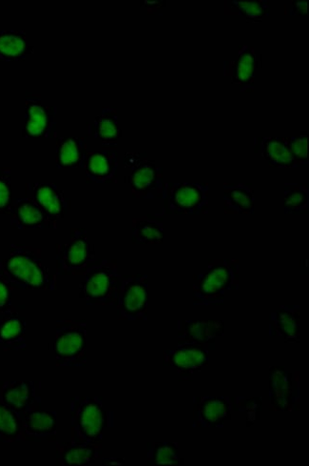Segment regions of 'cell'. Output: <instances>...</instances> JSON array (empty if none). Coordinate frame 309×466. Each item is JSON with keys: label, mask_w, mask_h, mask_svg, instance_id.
Returning a JSON list of instances; mask_svg holds the SVG:
<instances>
[{"label": "cell", "mask_w": 309, "mask_h": 466, "mask_svg": "<svg viewBox=\"0 0 309 466\" xmlns=\"http://www.w3.org/2000/svg\"><path fill=\"white\" fill-rule=\"evenodd\" d=\"M0 277L17 290L55 291L57 281L41 250L19 243H12L8 256L0 258Z\"/></svg>", "instance_id": "cell-1"}, {"label": "cell", "mask_w": 309, "mask_h": 466, "mask_svg": "<svg viewBox=\"0 0 309 466\" xmlns=\"http://www.w3.org/2000/svg\"><path fill=\"white\" fill-rule=\"evenodd\" d=\"M239 272L240 267L237 259L210 260L207 270L194 276V306H223L224 295L239 289Z\"/></svg>", "instance_id": "cell-2"}, {"label": "cell", "mask_w": 309, "mask_h": 466, "mask_svg": "<svg viewBox=\"0 0 309 466\" xmlns=\"http://www.w3.org/2000/svg\"><path fill=\"white\" fill-rule=\"evenodd\" d=\"M71 432L76 438L102 447L106 430L113 428L114 413L107 411L101 396L71 399Z\"/></svg>", "instance_id": "cell-3"}, {"label": "cell", "mask_w": 309, "mask_h": 466, "mask_svg": "<svg viewBox=\"0 0 309 466\" xmlns=\"http://www.w3.org/2000/svg\"><path fill=\"white\" fill-rule=\"evenodd\" d=\"M55 366L85 368L88 364V322L85 319H59L53 342Z\"/></svg>", "instance_id": "cell-4"}, {"label": "cell", "mask_w": 309, "mask_h": 466, "mask_svg": "<svg viewBox=\"0 0 309 466\" xmlns=\"http://www.w3.org/2000/svg\"><path fill=\"white\" fill-rule=\"evenodd\" d=\"M121 282V274L115 259H95L85 273L79 286V298L87 306H115Z\"/></svg>", "instance_id": "cell-5"}, {"label": "cell", "mask_w": 309, "mask_h": 466, "mask_svg": "<svg viewBox=\"0 0 309 466\" xmlns=\"http://www.w3.org/2000/svg\"><path fill=\"white\" fill-rule=\"evenodd\" d=\"M123 166L127 170L126 184L135 198H163V169L146 153H126Z\"/></svg>", "instance_id": "cell-6"}, {"label": "cell", "mask_w": 309, "mask_h": 466, "mask_svg": "<svg viewBox=\"0 0 309 466\" xmlns=\"http://www.w3.org/2000/svg\"><path fill=\"white\" fill-rule=\"evenodd\" d=\"M210 186L207 182H166L163 212L171 215L209 214Z\"/></svg>", "instance_id": "cell-7"}, {"label": "cell", "mask_w": 309, "mask_h": 466, "mask_svg": "<svg viewBox=\"0 0 309 466\" xmlns=\"http://www.w3.org/2000/svg\"><path fill=\"white\" fill-rule=\"evenodd\" d=\"M150 278L145 274L121 275L115 307L122 320H148Z\"/></svg>", "instance_id": "cell-8"}, {"label": "cell", "mask_w": 309, "mask_h": 466, "mask_svg": "<svg viewBox=\"0 0 309 466\" xmlns=\"http://www.w3.org/2000/svg\"><path fill=\"white\" fill-rule=\"evenodd\" d=\"M95 260V247L89 239L88 232L82 228H73L70 238L56 246L55 275L85 274Z\"/></svg>", "instance_id": "cell-9"}, {"label": "cell", "mask_w": 309, "mask_h": 466, "mask_svg": "<svg viewBox=\"0 0 309 466\" xmlns=\"http://www.w3.org/2000/svg\"><path fill=\"white\" fill-rule=\"evenodd\" d=\"M301 380L299 373H290L283 367L270 369V409L272 412H298Z\"/></svg>", "instance_id": "cell-10"}, {"label": "cell", "mask_w": 309, "mask_h": 466, "mask_svg": "<svg viewBox=\"0 0 309 466\" xmlns=\"http://www.w3.org/2000/svg\"><path fill=\"white\" fill-rule=\"evenodd\" d=\"M56 108L44 103L41 95L27 92L25 96V138H55Z\"/></svg>", "instance_id": "cell-11"}, {"label": "cell", "mask_w": 309, "mask_h": 466, "mask_svg": "<svg viewBox=\"0 0 309 466\" xmlns=\"http://www.w3.org/2000/svg\"><path fill=\"white\" fill-rule=\"evenodd\" d=\"M233 399L225 396H196L194 398L193 428L222 429L232 420Z\"/></svg>", "instance_id": "cell-12"}, {"label": "cell", "mask_w": 309, "mask_h": 466, "mask_svg": "<svg viewBox=\"0 0 309 466\" xmlns=\"http://www.w3.org/2000/svg\"><path fill=\"white\" fill-rule=\"evenodd\" d=\"M224 332L220 319H180L177 344H195L210 352L216 351L217 339Z\"/></svg>", "instance_id": "cell-13"}, {"label": "cell", "mask_w": 309, "mask_h": 466, "mask_svg": "<svg viewBox=\"0 0 309 466\" xmlns=\"http://www.w3.org/2000/svg\"><path fill=\"white\" fill-rule=\"evenodd\" d=\"M211 352L195 344H177V348L163 354V366L174 369L183 379H188L209 367Z\"/></svg>", "instance_id": "cell-14"}, {"label": "cell", "mask_w": 309, "mask_h": 466, "mask_svg": "<svg viewBox=\"0 0 309 466\" xmlns=\"http://www.w3.org/2000/svg\"><path fill=\"white\" fill-rule=\"evenodd\" d=\"M258 68V55L254 47L240 46L236 58L224 62V76L244 93L254 91L255 74Z\"/></svg>", "instance_id": "cell-15"}, {"label": "cell", "mask_w": 309, "mask_h": 466, "mask_svg": "<svg viewBox=\"0 0 309 466\" xmlns=\"http://www.w3.org/2000/svg\"><path fill=\"white\" fill-rule=\"evenodd\" d=\"M25 195L54 221L57 222L70 211V199L54 182H29Z\"/></svg>", "instance_id": "cell-16"}, {"label": "cell", "mask_w": 309, "mask_h": 466, "mask_svg": "<svg viewBox=\"0 0 309 466\" xmlns=\"http://www.w3.org/2000/svg\"><path fill=\"white\" fill-rule=\"evenodd\" d=\"M8 215L11 227L17 230L56 229L51 219L28 196L13 199Z\"/></svg>", "instance_id": "cell-17"}, {"label": "cell", "mask_w": 309, "mask_h": 466, "mask_svg": "<svg viewBox=\"0 0 309 466\" xmlns=\"http://www.w3.org/2000/svg\"><path fill=\"white\" fill-rule=\"evenodd\" d=\"M57 416L56 411L43 409V400L33 405L22 415L25 441L56 442Z\"/></svg>", "instance_id": "cell-18"}, {"label": "cell", "mask_w": 309, "mask_h": 466, "mask_svg": "<svg viewBox=\"0 0 309 466\" xmlns=\"http://www.w3.org/2000/svg\"><path fill=\"white\" fill-rule=\"evenodd\" d=\"M40 386L38 381L26 380H0V400L22 416L43 400L38 393Z\"/></svg>", "instance_id": "cell-19"}, {"label": "cell", "mask_w": 309, "mask_h": 466, "mask_svg": "<svg viewBox=\"0 0 309 466\" xmlns=\"http://www.w3.org/2000/svg\"><path fill=\"white\" fill-rule=\"evenodd\" d=\"M118 152L115 148H103L89 152L84 169L92 184L115 185L118 173Z\"/></svg>", "instance_id": "cell-20"}, {"label": "cell", "mask_w": 309, "mask_h": 466, "mask_svg": "<svg viewBox=\"0 0 309 466\" xmlns=\"http://www.w3.org/2000/svg\"><path fill=\"white\" fill-rule=\"evenodd\" d=\"M27 319L17 311L0 313V352L27 351Z\"/></svg>", "instance_id": "cell-21"}, {"label": "cell", "mask_w": 309, "mask_h": 466, "mask_svg": "<svg viewBox=\"0 0 309 466\" xmlns=\"http://www.w3.org/2000/svg\"><path fill=\"white\" fill-rule=\"evenodd\" d=\"M56 465L91 466L102 457V447L72 438L66 442H55Z\"/></svg>", "instance_id": "cell-22"}, {"label": "cell", "mask_w": 309, "mask_h": 466, "mask_svg": "<svg viewBox=\"0 0 309 466\" xmlns=\"http://www.w3.org/2000/svg\"><path fill=\"white\" fill-rule=\"evenodd\" d=\"M254 150L261 154L272 168H300L292 155L288 137H255Z\"/></svg>", "instance_id": "cell-23"}, {"label": "cell", "mask_w": 309, "mask_h": 466, "mask_svg": "<svg viewBox=\"0 0 309 466\" xmlns=\"http://www.w3.org/2000/svg\"><path fill=\"white\" fill-rule=\"evenodd\" d=\"M87 137V136L56 137V167L59 169L84 168L89 153Z\"/></svg>", "instance_id": "cell-24"}, {"label": "cell", "mask_w": 309, "mask_h": 466, "mask_svg": "<svg viewBox=\"0 0 309 466\" xmlns=\"http://www.w3.org/2000/svg\"><path fill=\"white\" fill-rule=\"evenodd\" d=\"M299 306H281L270 316V335L283 338L286 343L300 342V319Z\"/></svg>", "instance_id": "cell-25"}, {"label": "cell", "mask_w": 309, "mask_h": 466, "mask_svg": "<svg viewBox=\"0 0 309 466\" xmlns=\"http://www.w3.org/2000/svg\"><path fill=\"white\" fill-rule=\"evenodd\" d=\"M223 201L225 214H254L255 196L251 184L225 182L223 185Z\"/></svg>", "instance_id": "cell-26"}, {"label": "cell", "mask_w": 309, "mask_h": 466, "mask_svg": "<svg viewBox=\"0 0 309 466\" xmlns=\"http://www.w3.org/2000/svg\"><path fill=\"white\" fill-rule=\"evenodd\" d=\"M164 212L151 213L132 220V241L135 245H161L164 240Z\"/></svg>", "instance_id": "cell-27"}, {"label": "cell", "mask_w": 309, "mask_h": 466, "mask_svg": "<svg viewBox=\"0 0 309 466\" xmlns=\"http://www.w3.org/2000/svg\"><path fill=\"white\" fill-rule=\"evenodd\" d=\"M34 53L27 33L23 30H0V62H25Z\"/></svg>", "instance_id": "cell-28"}, {"label": "cell", "mask_w": 309, "mask_h": 466, "mask_svg": "<svg viewBox=\"0 0 309 466\" xmlns=\"http://www.w3.org/2000/svg\"><path fill=\"white\" fill-rule=\"evenodd\" d=\"M89 135L100 141L103 147L113 148L121 138L117 109L107 107L94 117L89 126Z\"/></svg>", "instance_id": "cell-29"}, {"label": "cell", "mask_w": 309, "mask_h": 466, "mask_svg": "<svg viewBox=\"0 0 309 466\" xmlns=\"http://www.w3.org/2000/svg\"><path fill=\"white\" fill-rule=\"evenodd\" d=\"M23 441H25V439L22 416L0 400V442Z\"/></svg>", "instance_id": "cell-30"}, {"label": "cell", "mask_w": 309, "mask_h": 466, "mask_svg": "<svg viewBox=\"0 0 309 466\" xmlns=\"http://www.w3.org/2000/svg\"><path fill=\"white\" fill-rule=\"evenodd\" d=\"M283 208L285 214H308V184H296V182H286V184H284V186Z\"/></svg>", "instance_id": "cell-31"}, {"label": "cell", "mask_w": 309, "mask_h": 466, "mask_svg": "<svg viewBox=\"0 0 309 466\" xmlns=\"http://www.w3.org/2000/svg\"><path fill=\"white\" fill-rule=\"evenodd\" d=\"M148 465H183L179 455V443L175 441H152L147 444Z\"/></svg>", "instance_id": "cell-32"}, {"label": "cell", "mask_w": 309, "mask_h": 466, "mask_svg": "<svg viewBox=\"0 0 309 466\" xmlns=\"http://www.w3.org/2000/svg\"><path fill=\"white\" fill-rule=\"evenodd\" d=\"M229 12L244 17L247 23H261L263 19L270 16V3L266 0H252V2H240L230 0L226 2Z\"/></svg>", "instance_id": "cell-33"}, {"label": "cell", "mask_w": 309, "mask_h": 466, "mask_svg": "<svg viewBox=\"0 0 309 466\" xmlns=\"http://www.w3.org/2000/svg\"><path fill=\"white\" fill-rule=\"evenodd\" d=\"M232 399L233 410L244 415L247 428L252 427L260 420L263 407L261 397H234Z\"/></svg>", "instance_id": "cell-34"}, {"label": "cell", "mask_w": 309, "mask_h": 466, "mask_svg": "<svg viewBox=\"0 0 309 466\" xmlns=\"http://www.w3.org/2000/svg\"><path fill=\"white\" fill-rule=\"evenodd\" d=\"M12 171L0 169V215L8 214L13 202Z\"/></svg>", "instance_id": "cell-35"}, {"label": "cell", "mask_w": 309, "mask_h": 466, "mask_svg": "<svg viewBox=\"0 0 309 466\" xmlns=\"http://www.w3.org/2000/svg\"><path fill=\"white\" fill-rule=\"evenodd\" d=\"M290 148L294 160L299 167L307 168L309 162L307 157V133L288 137Z\"/></svg>", "instance_id": "cell-36"}, {"label": "cell", "mask_w": 309, "mask_h": 466, "mask_svg": "<svg viewBox=\"0 0 309 466\" xmlns=\"http://www.w3.org/2000/svg\"><path fill=\"white\" fill-rule=\"evenodd\" d=\"M13 290L9 283L0 277V313L6 312L13 309Z\"/></svg>", "instance_id": "cell-37"}, {"label": "cell", "mask_w": 309, "mask_h": 466, "mask_svg": "<svg viewBox=\"0 0 309 466\" xmlns=\"http://www.w3.org/2000/svg\"><path fill=\"white\" fill-rule=\"evenodd\" d=\"M291 15L307 16V4L292 2Z\"/></svg>", "instance_id": "cell-38"}, {"label": "cell", "mask_w": 309, "mask_h": 466, "mask_svg": "<svg viewBox=\"0 0 309 466\" xmlns=\"http://www.w3.org/2000/svg\"><path fill=\"white\" fill-rule=\"evenodd\" d=\"M102 465H124L126 463L125 459L123 458H102L101 460Z\"/></svg>", "instance_id": "cell-39"}]
</instances>
